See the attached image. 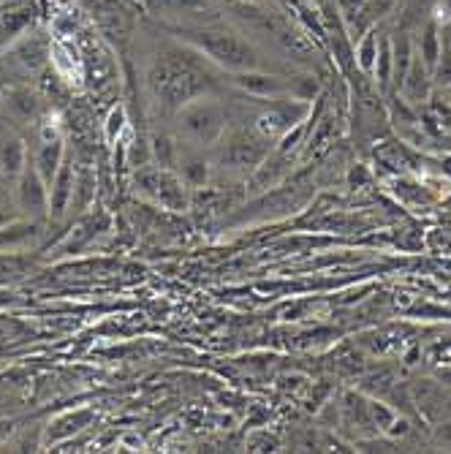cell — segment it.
<instances>
[{
    "label": "cell",
    "instance_id": "1",
    "mask_svg": "<svg viewBox=\"0 0 451 454\" xmlns=\"http://www.w3.org/2000/svg\"><path fill=\"white\" fill-rule=\"evenodd\" d=\"M14 201H17V210L22 218H30V221L50 218V183L38 175L33 160H27L25 172L17 177Z\"/></svg>",
    "mask_w": 451,
    "mask_h": 454
},
{
    "label": "cell",
    "instance_id": "2",
    "mask_svg": "<svg viewBox=\"0 0 451 454\" xmlns=\"http://www.w3.org/2000/svg\"><path fill=\"white\" fill-rule=\"evenodd\" d=\"M180 120H183L180 122V131L188 139L198 142V145H207V142L218 139L221 131H223V117L210 104H193V106H188Z\"/></svg>",
    "mask_w": 451,
    "mask_h": 454
},
{
    "label": "cell",
    "instance_id": "3",
    "mask_svg": "<svg viewBox=\"0 0 451 454\" xmlns=\"http://www.w3.org/2000/svg\"><path fill=\"white\" fill-rule=\"evenodd\" d=\"M27 167V147L19 137L4 131L0 134V177L17 183V177Z\"/></svg>",
    "mask_w": 451,
    "mask_h": 454
},
{
    "label": "cell",
    "instance_id": "4",
    "mask_svg": "<svg viewBox=\"0 0 451 454\" xmlns=\"http://www.w3.org/2000/svg\"><path fill=\"white\" fill-rule=\"evenodd\" d=\"M74 163L63 158L55 180L50 183V218H60L68 210V204L74 201Z\"/></svg>",
    "mask_w": 451,
    "mask_h": 454
},
{
    "label": "cell",
    "instance_id": "5",
    "mask_svg": "<svg viewBox=\"0 0 451 454\" xmlns=\"http://www.w3.org/2000/svg\"><path fill=\"white\" fill-rule=\"evenodd\" d=\"M60 163H63V142L47 129L44 139H41L35 155H33V167L38 169V175L44 177L47 183L55 180L58 169H60Z\"/></svg>",
    "mask_w": 451,
    "mask_h": 454
},
{
    "label": "cell",
    "instance_id": "6",
    "mask_svg": "<svg viewBox=\"0 0 451 454\" xmlns=\"http://www.w3.org/2000/svg\"><path fill=\"white\" fill-rule=\"evenodd\" d=\"M38 234V221L17 218L6 226H0V251H22Z\"/></svg>",
    "mask_w": 451,
    "mask_h": 454
},
{
    "label": "cell",
    "instance_id": "7",
    "mask_svg": "<svg viewBox=\"0 0 451 454\" xmlns=\"http://www.w3.org/2000/svg\"><path fill=\"white\" fill-rule=\"evenodd\" d=\"M33 267V259L22 251H0V286L22 280Z\"/></svg>",
    "mask_w": 451,
    "mask_h": 454
},
{
    "label": "cell",
    "instance_id": "8",
    "mask_svg": "<svg viewBox=\"0 0 451 454\" xmlns=\"http://www.w3.org/2000/svg\"><path fill=\"white\" fill-rule=\"evenodd\" d=\"M93 419V411H88V408H82V411H74V414H63V417H58L52 425H50V430H47V441L52 443V441H63V438H68V435H74V433H79L82 427H88V422Z\"/></svg>",
    "mask_w": 451,
    "mask_h": 454
},
{
    "label": "cell",
    "instance_id": "9",
    "mask_svg": "<svg viewBox=\"0 0 451 454\" xmlns=\"http://www.w3.org/2000/svg\"><path fill=\"white\" fill-rule=\"evenodd\" d=\"M6 109H9V114H12L14 120H19V122H30V120L35 117V112H38V104H35V98H33L30 93H25V90H14V93L6 98Z\"/></svg>",
    "mask_w": 451,
    "mask_h": 454
},
{
    "label": "cell",
    "instance_id": "10",
    "mask_svg": "<svg viewBox=\"0 0 451 454\" xmlns=\"http://www.w3.org/2000/svg\"><path fill=\"white\" fill-rule=\"evenodd\" d=\"M17 218H22L19 215V210H17V201L12 199H0V226H6V223H12V221H17Z\"/></svg>",
    "mask_w": 451,
    "mask_h": 454
}]
</instances>
